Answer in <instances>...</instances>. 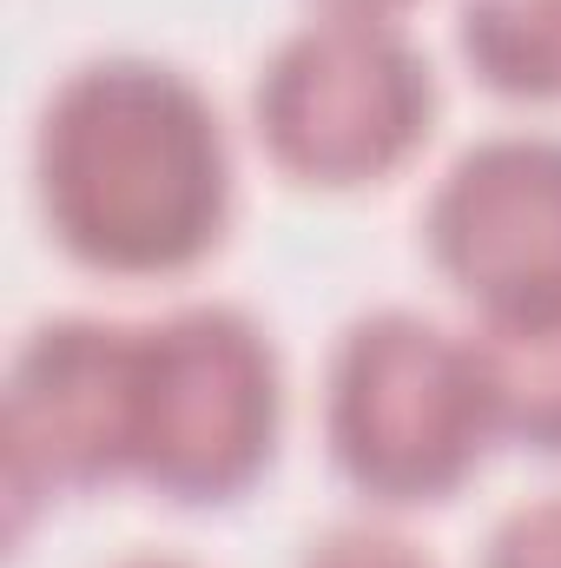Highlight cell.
Masks as SVG:
<instances>
[{
    "instance_id": "obj_5",
    "label": "cell",
    "mask_w": 561,
    "mask_h": 568,
    "mask_svg": "<svg viewBox=\"0 0 561 568\" xmlns=\"http://www.w3.org/2000/svg\"><path fill=\"white\" fill-rule=\"evenodd\" d=\"M422 245L476 317L561 304V140L502 133L469 145L429 192Z\"/></svg>"
},
{
    "instance_id": "obj_12",
    "label": "cell",
    "mask_w": 561,
    "mask_h": 568,
    "mask_svg": "<svg viewBox=\"0 0 561 568\" xmlns=\"http://www.w3.org/2000/svg\"><path fill=\"white\" fill-rule=\"evenodd\" d=\"M120 568H192V562H172V556H133V562H120Z\"/></svg>"
},
{
    "instance_id": "obj_2",
    "label": "cell",
    "mask_w": 561,
    "mask_h": 568,
    "mask_svg": "<svg viewBox=\"0 0 561 568\" xmlns=\"http://www.w3.org/2000/svg\"><path fill=\"white\" fill-rule=\"evenodd\" d=\"M284 384L272 337L232 304H185L120 337V483L172 503L245 496L278 449Z\"/></svg>"
},
{
    "instance_id": "obj_1",
    "label": "cell",
    "mask_w": 561,
    "mask_h": 568,
    "mask_svg": "<svg viewBox=\"0 0 561 568\" xmlns=\"http://www.w3.org/2000/svg\"><path fill=\"white\" fill-rule=\"evenodd\" d=\"M53 245L100 278H178L225 245L232 145L218 106L159 60H93L33 133Z\"/></svg>"
},
{
    "instance_id": "obj_6",
    "label": "cell",
    "mask_w": 561,
    "mask_h": 568,
    "mask_svg": "<svg viewBox=\"0 0 561 568\" xmlns=\"http://www.w3.org/2000/svg\"><path fill=\"white\" fill-rule=\"evenodd\" d=\"M100 483H120V317H60L7 377V489L33 503Z\"/></svg>"
},
{
    "instance_id": "obj_3",
    "label": "cell",
    "mask_w": 561,
    "mask_h": 568,
    "mask_svg": "<svg viewBox=\"0 0 561 568\" xmlns=\"http://www.w3.org/2000/svg\"><path fill=\"white\" fill-rule=\"evenodd\" d=\"M324 443L337 476L384 509L449 503L496 443L476 344L422 311L357 317L330 351Z\"/></svg>"
},
{
    "instance_id": "obj_4",
    "label": "cell",
    "mask_w": 561,
    "mask_h": 568,
    "mask_svg": "<svg viewBox=\"0 0 561 568\" xmlns=\"http://www.w3.org/2000/svg\"><path fill=\"white\" fill-rule=\"evenodd\" d=\"M252 120L265 159L290 185H384L436 133V73L397 20L324 13L265 60Z\"/></svg>"
},
{
    "instance_id": "obj_11",
    "label": "cell",
    "mask_w": 561,
    "mask_h": 568,
    "mask_svg": "<svg viewBox=\"0 0 561 568\" xmlns=\"http://www.w3.org/2000/svg\"><path fill=\"white\" fill-rule=\"evenodd\" d=\"M324 13H337V20H397L404 7H417V0H317Z\"/></svg>"
},
{
    "instance_id": "obj_9",
    "label": "cell",
    "mask_w": 561,
    "mask_h": 568,
    "mask_svg": "<svg viewBox=\"0 0 561 568\" xmlns=\"http://www.w3.org/2000/svg\"><path fill=\"white\" fill-rule=\"evenodd\" d=\"M482 568H561V496L509 509L502 529L489 536Z\"/></svg>"
},
{
    "instance_id": "obj_8",
    "label": "cell",
    "mask_w": 561,
    "mask_h": 568,
    "mask_svg": "<svg viewBox=\"0 0 561 568\" xmlns=\"http://www.w3.org/2000/svg\"><path fill=\"white\" fill-rule=\"evenodd\" d=\"M456 47L489 93L561 106V0H462Z\"/></svg>"
},
{
    "instance_id": "obj_10",
    "label": "cell",
    "mask_w": 561,
    "mask_h": 568,
    "mask_svg": "<svg viewBox=\"0 0 561 568\" xmlns=\"http://www.w3.org/2000/svg\"><path fill=\"white\" fill-rule=\"evenodd\" d=\"M297 568H436L410 536L377 529V523H344L324 542H310V556Z\"/></svg>"
},
{
    "instance_id": "obj_7",
    "label": "cell",
    "mask_w": 561,
    "mask_h": 568,
    "mask_svg": "<svg viewBox=\"0 0 561 568\" xmlns=\"http://www.w3.org/2000/svg\"><path fill=\"white\" fill-rule=\"evenodd\" d=\"M469 344L489 384L496 436L561 456V304L522 317H482Z\"/></svg>"
}]
</instances>
